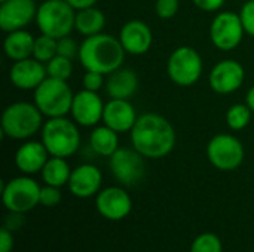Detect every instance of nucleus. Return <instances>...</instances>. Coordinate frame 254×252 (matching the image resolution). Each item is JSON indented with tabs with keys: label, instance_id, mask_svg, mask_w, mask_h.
<instances>
[{
	"label": "nucleus",
	"instance_id": "nucleus-34",
	"mask_svg": "<svg viewBox=\"0 0 254 252\" xmlns=\"http://www.w3.org/2000/svg\"><path fill=\"white\" fill-rule=\"evenodd\" d=\"M104 83H106L104 74L97 73V71H88L86 70V73L82 77L83 89H88V91H92V92H98L103 88Z\"/></svg>",
	"mask_w": 254,
	"mask_h": 252
},
{
	"label": "nucleus",
	"instance_id": "nucleus-4",
	"mask_svg": "<svg viewBox=\"0 0 254 252\" xmlns=\"http://www.w3.org/2000/svg\"><path fill=\"white\" fill-rule=\"evenodd\" d=\"M42 143L51 156L70 157L80 147V132L76 122L64 117H52L43 123Z\"/></svg>",
	"mask_w": 254,
	"mask_h": 252
},
{
	"label": "nucleus",
	"instance_id": "nucleus-25",
	"mask_svg": "<svg viewBox=\"0 0 254 252\" xmlns=\"http://www.w3.org/2000/svg\"><path fill=\"white\" fill-rule=\"evenodd\" d=\"M71 171L67 160L64 157H57V156H51L48 159V162L45 163L43 169L40 171L42 174V180L45 181V184L48 186H55V187H63L68 184Z\"/></svg>",
	"mask_w": 254,
	"mask_h": 252
},
{
	"label": "nucleus",
	"instance_id": "nucleus-28",
	"mask_svg": "<svg viewBox=\"0 0 254 252\" xmlns=\"http://www.w3.org/2000/svg\"><path fill=\"white\" fill-rule=\"evenodd\" d=\"M46 70H48V76L49 77H55V79H61V80H68V77L73 73V62L70 58L61 56V55H55L48 64H46Z\"/></svg>",
	"mask_w": 254,
	"mask_h": 252
},
{
	"label": "nucleus",
	"instance_id": "nucleus-15",
	"mask_svg": "<svg viewBox=\"0 0 254 252\" xmlns=\"http://www.w3.org/2000/svg\"><path fill=\"white\" fill-rule=\"evenodd\" d=\"M104 102L97 92L82 89L74 94L73 104H71V117L73 120L85 128L95 126L98 122L103 120Z\"/></svg>",
	"mask_w": 254,
	"mask_h": 252
},
{
	"label": "nucleus",
	"instance_id": "nucleus-35",
	"mask_svg": "<svg viewBox=\"0 0 254 252\" xmlns=\"http://www.w3.org/2000/svg\"><path fill=\"white\" fill-rule=\"evenodd\" d=\"M195 3V6L204 12H216L219 10L226 0H192Z\"/></svg>",
	"mask_w": 254,
	"mask_h": 252
},
{
	"label": "nucleus",
	"instance_id": "nucleus-30",
	"mask_svg": "<svg viewBox=\"0 0 254 252\" xmlns=\"http://www.w3.org/2000/svg\"><path fill=\"white\" fill-rule=\"evenodd\" d=\"M180 7L179 0H156L155 12L162 19H171L177 15Z\"/></svg>",
	"mask_w": 254,
	"mask_h": 252
},
{
	"label": "nucleus",
	"instance_id": "nucleus-19",
	"mask_svg": "<svg viewBox=\"0 0 254 252\" xmlns=\"http://www.w3.org/2000/svg\"><path fill=\"white\" fill-rule=\"evenodd\" d=\"M101 183H103L101 171L95 165L83 163L71 171L67 186L71 195L80 199H86L94 195H98Z\"/></svg>",
	"mask_w": 254,
	"mask_h": 252
},
{
	"label": "nucleus",
	"instance_id": "nucleus-32",
	"mask_svg": "<svg viewBox=\"0 0 254 252\" xmlns=\"http://www.w3.org/2000/svg\"><path fill=\"white\" fill-rule=\"evenodd\" d=\"M61 202V192L60 187L55 186H45L40 189V205L52 208L57 206Z\"/></svg>",
	"mask_w": 254,
	"mask_h": 252
},
{
	"label": "nucleus",
	"instance_id": "nucleus-18",
	"mask_svg": "<svg viewBox=\"0 0 254 252\" xmlns=\"http://www.w3.org/2000/svg\"><path fill=\"white\" fill-rule=\"evenodd\" d=\"M138 116L135 113L134 105L129 102V100H116L110 98L104 104V111H103V123L118 134L122 132H131L137 122Z\"/></svg>",
	"mask_w": 254,
	"mask_h": 252
},
{
	"label": "nucleus",
	"instance_id": "nucleus-7",
	"mask_svg": "<svg viewBox=\"0 0 254 252\" xmlns=\"http://www.w3.org/2000/svg\"><path fill=\"white\" fill-rule=\"evenodd\" d=\"M204 70V62L196 49L192 46H179L167 61V73L173 83L182 88L195 85Z\"/></svg>",
	"mask_w": 254,
	"mask_h": 252
},
{
	"label": "nucleus",
	"instance_id": "nucleus-17",
	"mask_svg": "<svg viewBox=\"0 0 254 252\" xmlns=\"http://www.w3.org/2000/svg\"><path fill=\"white\" fill-rule=\"evenodd\" d=\"M119 40L127 53L143 55L152 48L153 33L144 21L131 19L122 25Z\"/></svg>",
	"mask_w": 254,
	"mask_h": 252
},
{
	"label": "nucleus",
	"instance_id": "nucleus-6",
	"mask_svg": "<svg viewBox=\"0 0 254 252\" xmlns=\"http://www.w3.org/2000/svg\"><path fill=\"white\" fill-rule=\"evenodd\" d=\"M76 9L65 0H45L37 6L36 24L42 34L54 39L70 36L74 30Z\"/></svg>",
	"mask_w": 254,
	"mask_h": 252
},
{
	"label": "nucleus",
	"instance_id": "nucleus-5",
	"mask_svg": "<svg viewBox=\"0 0 254 252\" xmlns=\"http://www.w3.org/2000/svg\"><path fill=\"white\" fill-rule=\"evenodd\" d=\"M74 94L67 80L46 77L36 89L33 102L48 119L64 117L70 113Z\"/></svg>",
	"mask_w": 254,
	"mask_h": 252
},
{
	"label": "nucleus",
	"instance_id": "nucleus-26",
	"mask_svg": "<svg viewBox=\"0 0 254 252\" xmlns=\"http://www.w3.org/2000/svg\"><path fill=\"white\" fill-rule=\"evenodd\" d=\"M252 110L250 107L244 104H234L228 108L226 111V123L229 129L232 131H243L244 128L249 126L252 120Z\"/></svg>",
	"mask_w": 254,
	"mask_h": 252
},
{
	"label": "nucleus",
	"instance_id": "nucleus-1",
	"mask_svg": "<svg viewBox=\"0 0 254 252\" xmlns=\"http://www.w3.org/2000/svg\"><path fill=\"white\" fill-rule=\"evenodd\" d=\"M176 131L171 122L158 113H144L138 116L131 129L132 147L146 159H162L168 156L176 146Z\"/></svg>",
	"mask_w": 254,
	"mask_h": 252
},
{
	"label": "nucleus",
	"instance_id": "nucleus-21",
	"mask_svg": "<svg viewBox=\"0 0 254 252\" xmlns=\"http://www.w3.org/2000/svg\"><path fill=\"white\" fill-rule=\"evenodd\" d=\"M138 88V77L131 68H118L110 73L106 82V91L110 98L129 100Z\"/></svg>",
	"mask_w": 254,
	"mask_h": 252
},
{
	"label": "nucleus",
	"instance_id": "nucleus-31",
	"mask_svg": "<svg viewBox=\"0 0 254 252\" xmlns=\"http://www.w3.org/2000/svg\"><path fill=\"white\" fill-rule=\"evenodd\" d=\"M57 55L73 59L74 56L79 55V46L70 36L57 39Z\"/></svg>",
	"mask_w": 254,
	"mask_h": 252
},
{
	"label": "nucleus",
	"instance_id": "nucleus-29",
	"mask_svg": "<svg viewBox=\"0 0 254 252\" xmlns=\"http://www.w3.org/2000/svg\"><path fill=\"white\" fill-rule=\"evenodd\" d=\"M190 252H223L222 241L214 233H202L190 245Z\"/></svg>",
	"mask_w": 254,
	"mask_h": 252
},
{
	"label": "nucleus",
	"instance_id": "nucleus-13",
	"mask_svg": "<svg viewBox=\"0 0 254 252\" xmlns=\"http://www.w3.org/2000/svg\"><path fill=\"white\" fill-rule=\"evenodd\" d=\"M36 15V0H4L0 3V28L6 33L22 30Z\"/></svg>",
	"mask_w": 254,
	"mask_h": 252
},
{
	"label": "nucleus",
	"instance_id": "nucleus-22",
	"mask_svg": "<svg viewBox=\"0 0 254 252\" xmlns=\"http://www.w3.org/2000/svg\"><path fill=\"white\" fill-rule=\"evenodd\" d=\"M34 40H36V37H33V34L30 31H27L25 28L10 31L4 37L3 50L9 59L21 61V59L33 56Z\"/></svg>",
	"mask_w": 254,
	"mask_h": 252
},
{
	"label": "nucleus",
	"instance_id": "nucleus-8",
	"mask_svg": "<svg viewBox=\"0 0 254 252\" xmlns=\"http://www.w3.org/2000/svg\"><path fill=\"white\" fill-rule=\"evenodd\" d=\"M40 186L30 177H16L3 184L1 201L9 212L25 214L40 203Z\"/></svg>",
	"mask_w": 254,
	"mask_h": 252
},
{
	"label": "nucleus",
	"instance_id": "nucleus-12",
	"mask_svg": "<svg viewBox=\"0 0 254 252\" xmlns=\"http://www.w3.org/2000/svg\"><path fill=\"white\" fill-rule=\"evenodd\" d=\"M246 79L244 67L235 59L219 61L208 74L210 88L220 95H228L238 91Z\"/></svg>",
	"mask_w": 254,
	"mask_h": 252
},
{
	"label": "nucleus",
	"instance_id": "nucleus-3",
	"mask_svg": "<svg viewBox=\"0 0 254 252\" xmlns=\"http://www.w3.org/2000/svg\"><path fill=\"white\" fill-rule=\"evenodd\" d=\"M1 135L10 140H27L43 128V113L34 102L18 101L1 113Z\"/></svg>",
	"mask_w": 254,
	"mask_h": 252
},
{
	"label": "nucleus",
	"instance_id": "nucleus-16",
	"mask_svg": "<svg viewBox=\"0 0 254 252\" xmlns=\"http://www.w3.org/2000/svg\"><path fill=\"white\" fill-rule=\"evenodd\" d=\"M48 77L46 64L30 56L21 61H13L9 70L12 85L22 91H34Z\"/></svg>",
	"mask_w": 254,
	"mask_h": 252
},
{
	"label": "nucleus",
	"instance_id": "nucleus-37",
	"mask_svg": "<svg viewBox=\"0 0 254 252\" xmlns=\"http://www.w3.org/2000/svg\"><path fill=\"white\" fill-rule=\"evenodd\" d=\"M68 4H71L76 10L79 9H85V7H91V6H95V3L98 0H65Z\"/></svg>",
	"mask_w": 254,
	"mask_h": 252
},
{
	"label": "nucleus",
	"instance_id": "nucleus-33",
	"mask_svg": "<svg viewBox=\"0 0 254 252\" xmlns=\"http://www.w3.org/2000/svg\"><path fill=\"white\" fill-rule=\"evenodd\" d=\"M240 18L247 34L254 37V0H249L240 10Z\"/></svg>",
	"mask_w": 254,
	"mask_h": 252
},
{
	"label": "nucleus",
	"instance_id": "nucleus-27",
	"mask_svg": "<svg viewBox=\"0 0 254 252\" xmlns=\"http://www.w3.org/2000/svg\"><path fill=\"white\" fill-rule=\"evenodd\" d=\"M57 55V39L40 34L34 40V48H33V58L37 61L48 64L54 56Z\"/></svg>",
	"mask_w": 254,
	"mask_h": 252
},
{
	"label": "nucleus",
	"instance_id": "nucleus-36",
	"mask_svg": "<svg viewBox=\"0 0 254 252\" xmlns=\"http://www.w3.org/2000/svg\"><path fill=\"white\" fill-rule=\"evenodd\" d=\"M13 248V236L12 230L7 227L0 229V252H10Z\"/></svg>",
	"mask_w": 254,
	"mask_h": 252
},
{
	"label": "nucleus",
	"instance_id": "nucleus-14",
	"mask_svg": "<svg viewBox=\"0 0 254 252\" xmlns=\"http://www.w3.org/2000/svg\"><path fill=\"white\" fill-rule=\"evenodd\" d=\"M95 206L101 217L110 221H121L127 218L132 209V201L127 190L121 187H107L98 192Z\"/></svg>",
	"mask_w": 254,
	"mask_h": 252
},
{
	"label": "nucleus",
	"instance_id": "nucleus-11",
	"mask_svg": "<svg viewBox=\"0 0 254 252\" xmlns=\"http://www.w3.org/2000/svg\"><path fill=\"white\" fill-rule=\"evenodd\" d=\"M110 171L113 177L124 186L138 184L146 174L144 156L134 147H119L110 157Z\"/></svg>",
	"mask_w": 254,
	"mask_h": 252
},
{
	"label": "nucleus",
	"instance_id": "nucleus-40",
	"mask_svg": "<svg viewBox=\"0 0 254 252\" xmlns=\"http://www.w3.org/2000/svg\"><path fill=\"white\" fill-rule=\"evenodd\" d=\"M1 1H4V0H0V3H1Z\"/></svg>",
	"mask_w": 254,
	"mask_h": 252
},
{
	"label": "nucleus",
	"instance_id": "nucleus-2",
	"mask_svg": "<svg viewBox=\"0 0 254 252\" xmlns=\"http://www.w3.org/2000/svg\"><path fill=\"white\" fill-rule=\"evenodd\" d=\"M125 53L119 37L100 33L85 37L79 46L77 58L85 70L107 76L122 67Z\"/></svg>",
	"mask_w": 254,
	"mask_h": 252
},
{
	"label": "nucleus",
	"instance_id": "nucleus-10",
	"mask_svg": "<svg viewBox=\"0 0 254 252\" xmlns=\"http://www.w3.org/2000/svg\"><path fill=\"white\" fill-rule=\"evenodd\" d=\"M244 34L246 30L240 13L232 10L217 13L210 24V40L219 50L223 52L237 49L241 45Z\"/></svg>",
	"mask_w": 254,
	"mask_h": 252
},
{
	"label": "nucleus",
	"instance_id": "nucleus-24",
	"mask_svg": "<svg viewBox=\"0 0 254 252\" xmlns=\"http://www.w3.org/2000/svg\"><path fill=\"white\" fill-rule=\"evenodd\" d=\"M89 146L94 153L110 157L119 149V134L106 125L97 126L89 135Z\"/></svg>",
	"mask_w": 254,
	"mask_h": 252
},
{
	"label": "nucleus",
	"instance_id": "nucleus-23",
	"mask_svg": "<svg viewBox=\"0 0 254 252\" xmlns=\"http://www.w3.org/2000/svg\"><path fill=\"white\" fill-rule=\"evenodd\" d=\"M104 25H106V15L98 7L91 6V7L76 10L74 30L79 34H82L85 37L100 34L103 31Z\"/></svg>",
	"mask_w": 254,
	"mask_h": 252
},
{
	"label": "nucleus",
	"instance_id": "nucleus-38",
	"mask_svg": "<svg viewBox=\"0 0 254 252\" xmlns=\"http://www.w3.org/2000/svg\"><path fill=\"white\" fill-rule=\"evenodd\" d=\"M246 104L250 107V110L254 113V85L249 89V92L246 95Z\"/></svg>",
	"mask_w": 254,
	"mask_h": 252
},
{
	"label": "nucleus",
	"instance_id": "nucleus-39",
	"mask_svg": "<svg viewBox=\"0 0 254 252\" xmlns=\"http://www.w3.org/2000/svg\"><path fill=\"white\" fill-rule=\"evenodd\" d=\"M36 1H45V0H36Z\"/></svg>",
	"mask_w": 254,
	"mask_h": 252
},
{
	"label": "nucleus",
	"instance_id": "nucleus-20",
	"mask_svg": "<svg viewBox=\"0 0 254 252\" xmlns=\"http://www.w3.org/2000/svg\"><path fill=\"white\" fill-rule=\"evenodd\" d=\"M49 151L42 141H27L15 153L16 168L27 175L40 172L49 159Z\"/></svg>",
	"mask_w": 254,
	"mask_h": 252
},
{
	"label": "nucleus",
	"instance_id": "nucleus-9",
	"mask_svg": "<svg viewBox=\"0 0 254 252\" xmlns=\"http://www.w3.org/2000/svg\"><path fill=\"white\" fill-rule=\"evenodd\" d=\"M207 157L219 171H235L246 157L243 143L231 134H217L207 144Z\"/></svg>",
	"mask_w": 254,
	"mask_h": 252
}]
</instances>
